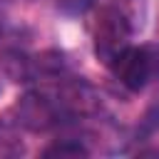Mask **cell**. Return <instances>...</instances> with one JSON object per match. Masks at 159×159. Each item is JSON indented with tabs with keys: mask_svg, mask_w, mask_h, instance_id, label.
I'll use <instances>...</instances> for the list:
<instances>
[{
	"mask_svg": "<svg viewBox=\"0 0 159 159\" xmlns=\"http://www.w3.org/2000/svg\"><path fill=\"white\" fill-rule=\"evenodd\" d=\"M87 154H89V152H87L80 142H72V139L50 144V147L42 152V157H60V159H65V157H87Z\"/></svg>",
	"mask_w": 159,
	"mask_h": 159,
	"instance_id": "5",
	"label": "cell"
},
{
	"mask_svg": "<svg viewBox=\"0 0 159 159\" xmlns=\"http://www.w3.org/2000/svg\"><path fill=\"white\" fill-rule=\"evenodd\" d=\"M129 20L117 10V7H102L94 17L92 25V37H94V55L109 65L127 45H129Z\"/></svg>",
	"mask_w": 159,
	"mask_h": 159,
	"instance_id": "1",
	"label": "cell"
},
{
	"mask_svg": "<svg viewBox=\"0 0 159 159\" xmlns=\"http://www.w3.org/2000/svg\"><path fill=\"white\" fill-rule=\"evenodd\" d=\"M20 149H22V142L15 134V127L0 119V152H20Z\"/></svg>",
	"mask_w": 159,
	"mask_h": 159,
	"instance_id": "6",
	"label": "cell"
},
{
	"mask_svg": "<svg viewBox=\"0 0 159 159\" xmlns=\"http://www.w3.org/2000/svg\"><path fill=\"white\" fill-rule=\"evenodd\" d=\"M157 60H159V57L154 55L152 47H132V45H127V47L109 62V67H112L114 77H117L127 89L139 92V89H144L147 82L157 75V70H159V62H157Z\"/></svg>",
	"mask_w": 159,
	"mask_h": 159,
	"instance_id": "2",
	"label": "cell"
},
{
	"mask_svg": "<svg viewBox=\"0 0 159 159\" xmlns=\"http://www.w3.org/2000/svg\"><path fill=\"white\" fill-rule=\"evenodd\" d=\"M55 102H57V107L62 104L72 114H97L99 107H102L97 92L89 84H84V82H67V84H62Z\"/></svg>",
	"mask_w": 159,
	"mask_h": 159,
	"instance_id": "4",
	"label": "cell"
},
{
	"mask_svg": "<svg viewBox=\"0 0 159 159\" xmlns=\"http://www.w3.org/2000/svg\"><path fill=\"white\" fill-rule=\"evenodd\" d=\"M15 112H17V122L35 132H42L57 122V102L42 94H25L15 104Z\"/></svg>",
	"mask_w": 159,
	"mask_h": 159,
	"instance_id": "3",
	"label": "cell"
}]
</instances>
